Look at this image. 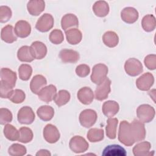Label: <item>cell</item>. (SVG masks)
<instances>
[{"mask_svg":"<svg viewBox=\"0 0 156 156\" xmlns=\"http://www.w3.org/2000/svg\"><path fill=\"white\" fill-rule=\"evenodd\" d=\"M146 136L144 124L134 119L131 123L122 121L119 124L118 140L126 146H132L135 143L143 140Z\"/></svg>","mask_w":156,"mask_h":156,"instance_id":"6da1fadb","label":"cell"},{"mask_svg":"<svg viewBox=\"0 0 156 156\" xmlns=\"http://www.w3.org/2000/svg\"><path fill=\"white\" fill-rule=\"evenodd\" d=\"M155 109L149 104L140 105L136 109V115L140 121L147 123L152 121L155 116Z\"/></svg>","mask_w":156,"mask_h":156,"instance_id":"7a4b0ae2","label":"cell"},{"mask_svg":"<svg viewBox=\"0 0 156 156\" xmlns=\"http://www.w3.org/2000/svg\"><path fill=\"white\" fill-rule=\"evenodd\" d=\"M108 67L104 63L95 65L92 69L91 80L95 84H99L107 77L108 74Z\"/></svg>","mask_w":156,"mask_h":156,"instance_id":"3957f363","label":"cell"},{"mask_svg":"<svg viewBox=\"0 0 156 156\" xmlns=\"http://www.w3.org/2000/svg\"><path fill=\"white\" fill-rule=\"evenodd\" d=\"M126 73L132 77L140 74L143 71V65L141 62L135 58H130L127 60L124 64Z\"/></svg>","mask_w":156,"mask_h":156,"instance_id":"277c9868","label":"cell"},{"mask_svg":"<svg viewBox=\"0 0 156 156\" xmlns=\"http://www.w3.org/2000/svg\"><path fill=\"white\" fill-rule=\"evenodd\" d=\"M69 146L73 152L80 154L85 152L88 149L89 144L84 138L76 135L71 138Z\"/></svg>","mask_w":156,"mask_h":156,"instance_id":"5b68a950","label":"cell"},{"mask_svg":"<svg viewBox=\"0 0 156 156\" xmlns=\"http://www.w3.org/2000/svg\"><path fill=\"white\" fill-rule=\"evenodd\" d=\"M98 118L96 112L92 109H85L79 115V122L82 126L89 128L93 126Z\"/></svg>","mask_w":156,"mask_h":156,"instance_id":"8992f818","label":"cell"},{"mask_svg":"<svg viewBox=\"0 0 156 156\" xmlns=\"http://www.w3.org/2000/svg\"><path fill=\"white\" fill-rule=\"evenodd\" d=\"M35 113L31 107L24 106L21 108L17 115V119L22 124H30L35 120Z\"/></svg>","mask_w":156,"mask_h":156,"instance_id":"52a82bcc","label":"cell"},{"mask_svg":"<svg viewBox=\"0 0 156 156\" xmlns=\"http://www.w3.org/2000/svg\"><path fill=\"white\" fill-rule=\"evenodd\" d=\"M54 23V18L51 14L44 13L38 20L35 28L40 32H46L52 28Z\"/></svg>","mask_w":156,"mask_h":156,"instance_id":"ba28073f","label":"cell"},{"mask_svg":"<svg viewBox=\"0 0 156 156\" xmlns=\"http://www.w3.org/2000/svg\"><path fill=\"white\" fill-rule=\"evenodd\" d=\"M110 85L111 80L108 77H106L103 82L98 84L94 91L96 99L101 101L107 99L111 91Z\"/></svg>","mask_w":156,"mask_h":156,"instance_id":"9c48e42d","label":"cell"},{"mask_svg":"<svg viewBox=\"0 0 156 156\" xmlns=\"http://www.w3.org/2000/svg\"><path fill=\"white\" fill-rule=\"evenodd\" d=\"M60 135L58 129L51 124H47L43 129V137L49 143H55L60 138Z\"/></svg>","mask_w":156,"mask_h":156,"instance_id":"30bf717a","label":"cell"},{"mask_svg":"<svg viewBox=\"0 0 156 156\" xmlns=\"http://www.w3.org/2000/svg\"><path fill=\"white\" fill-rule=\"evenodd\" d=\"M154 77L150 73H146L136 80V87L141 91H147L153 85Z\"/></svg>","mask_w":156,"mask_h":156,"instance_id":"8fae6325","label":"cell"},{"mask_svg":"<svg viewBox=\"0 0 156 156\" xmlns=\"http://www.w3.org/2000/svg\"><path fill=\"white\" fill-rule=\"evenodd\" d=\"M57 93V88L54 85H49L43 88L38 94V98L46 103H49L52 100Z\"/></svg>","mask_w":156,"mask_h":156,"instance_id":"7c38bea8","label":"cell"},{"mask_svg":"<svg viewBox=\"0 0 156 156\" xmlns=\"http://www.w3.org/2000/svg\"><path fill=\"white\" fill-rule=\"evenodd\" d=\"M17 79L15 72L7 68H2L1 69V81L12 88L15 86Z\"/></svg>","mask_w":156,"mask_h":156,"instance_id":"4fadbf2b","label":"cell"},{"mask_svg":"<svg viewBox=\"0 0 156 156\" xmlns=\"http://www.w3.org/2000/svg\"><path fill=\"white\" fill-rule=\"evenodd\" d=\"M121 17L123 21L127 24H133L139 17L138 11L133 7H127L123 9L121 12Z\"/></svg>","mask_w":156,"mask_h":156,"instance_id":"5bb4252c","label":"cell"},{"mask_svg":"<svg viewBox=\"0 0 156 156\" xmlns=\"http://www.w3.org/2000/svg\"><path fill=\"white\" fill-rule=\"evenodd\" d=\"M15 33L20 38H26L28 37L31 32L30 24L26 21L20 20L15 26Z\"/></svg>","mask_w":156,"mask_h":156,"instance_id":"9a60e30c","label":"cell"},{"mask_svg":"<svg viewBox=\"0 0 156 156\" xmlns=\"http://www.w3.org/2000/svg\"><path fill=\"white\" fill-rule=\"evenodd\" d=\"M77 99L84 105L90 104L94 99V94L92 90L88 87L81 88L77 94Z\"/></svg>","mask_w":156,"mask_h":156,"instance_id":"2e32d148","label":"cell"},{"mask_svg":"<svg viewBox=\"0 0 156 156\" xmlns=\"http://www.w3.org/2000/svg\"><path fill=\"white\" fill-rule=\"evenodd\" d=\"M59 57L63 63H76L79 60V53L73 49H63L59 53Z\"/></svg>","mask_w":156,"mask_h":156,"instance_id":"e0dca14e","label":"cell"},{"mask_svg":"<svg viewBox=\"0 0 156 156\" xmlns=\"http://www.w3.org/2000/svg\"><path fill=\"white\" fill-rule=\"evenodd\" d=\"M45 8V2L43 0L29 1L27 5L28 12L32 16L39 15Z\"/></svg>","mask_w":156,"mask_h":156,"instance_id":"ac0fdd59","label":"cell"},{"mask_svg":"<svg viewBox=\"0 0 156 156\" xmlns=\"http://www.w3.org/2000/svg\"><path fill=\"white\" fill-rule=\"evenodd\" d=\"M78 26V18L74 14L68 13L65 15L62 18L61 26L65 31L73 29V27H77Z\"/></svg>","mask_w":156,"mask_h":156,"instance_id":"d6986e66","label":"cell"},{"mask_svg":"<svg viewBox=\"0 0 156 156\" xmlns=\"http://www.w3.org/2000/svg\"><path fill=\"white\" fill-rule=\"evenodd\" d=\"M47 84L46 78L40 74L35 75L30 81V88L32 92L35 94H38L40 91L44 88Z\"/></svg>","mask_w":156,"mask_h":156,"instance_id":"ffe728a7","label":"cell"},{"mask_svg":"<svg viewBox=\"0 0 156 156\" xmlns=\"http://www.w3.org/2000/svg\"><path fill=\"white\" fill-rule=\"evenodd\" d=\"M17 57L19 60L23 62H31L35 59L32 49L29 46L21 47L18 50Z\"/></svg>","mask_w":156,"mask_h":156,"instance_id":"44dd1931","label":"cell"},{"mask_svg":"<svg viewBox=\"0 0 156 156\" xmlns=\"http://www.w3.org/2000/svg\"><path fill=\"white\" fill-rule=\"evenodd\" d=\"M126 151L118 144H111L106 146L102 151L103 156H126Z\"/></svg>","mask_w":156,"mask_h":156,"instance_id":"7402d4cb","label":"cell"},{"mask_svg":"<svg viewBox=\"0 0 156 156\" xmlns=\"http://www.w3.org/2000/svg\"><path fill=\"white\" fill-rule=\"evenodd\" d=\"M102 110L105 116L111 118L118 112L119 106L118 102L115 101H107L103 104Z\"/></svg>","mask_w":156,"mask_h":156,"instance_id":"603a6c76","label":"cell"},{"mask_svg":"<svg viewBox=\"0 0 156 156\" xmlns=\"http://www.w3.org/2000/svg\"><path fill=\"white\" fill-rule=\"evenodd\" d=\"M151 144L148 141H143L136 144L133 148V154L135 156H146L154 155L150 152Z\"/></svg>","mask_w":156,"mask_h":156,"instance_id":"cb8c5ba5","label":"cell"},{"mask_svg":"<svg viewBox=\"0 0 156 156\" xmlns=\"http://www.w3.org/2000/svg\"><path fill=\"white\" fill-rule=\"evenodd\" d=\"M1 38L2 41L7 43H12L16 41L17 36L12 25L8 24L1 29Z\"/></svg>","mask_w":156,"mask_h":156,"instance_id":"d4e9b609","label":"cell"},{"mask_svg":"<svg viewBox=\"0 0 156 156\" xmlns=\"http://www.w3.org/2000/svg\"><path fill=\"white\" fill-rule=\"evenodd\" d=\"M65 35L67 41L73 45L79 43L82 38L81 31L77 28H73L65 31Z\"/></svg>","mask_w":156,"mask_h":156,"instance_id":"484cf974","label":"cell"},{"mask_svg":"<svg viewBox=\"0 0 156 156\" xmlns=\"http://www.w3.org/2000/svg\"><path fill=\"white\" fill-rule=\"evenodd\" d=\"M30 47L32 49L35 59L40 60L46 55L47 48L43 43L35 41L32 43Z\"/></svg>","mask_w":156,"mask_h":156,"instance_id":"4316f807","label":"cell"},{"mask_svg":"<svg viewBox=\"0 0 156 156\" xmlns=\"http://www.w3.org/2000/svg\"><path fill=\"white\" fill-rule=\"evenodd\" d=\"M93 10L97 16L104 17L107 16L109 12V6L107 2L104 1H98L94 4Z\"/></svg>","mask_w":156,"mask_h":156,"instance_id":"83f0119b","label":"cell"},{"mask_svg":"<svg viewBox=\"0 0 156 156\" xmlns=\"http://www.w3.org/2000/svg\"><path fill=\"white\" fill-rule=\"evenodd\" d=\"M38 116L44 121H50L54 115V108L49 105H42L37 109Z\"/></svg>","mask_w":156,"mask_h":156,"instance_id":"f1b7e54d","label":"cell"},{"mask_svg":"<svg viewBox=\"0 0 156 156\" xmlns=\"http://www.w3.org/2000/svg\"><path fill=\"white\" fill-rule=\"evenodd\" d=\"M102 41L105 46L109 48H114L118 44L119 37L115 32L107 31L103 35Z\"/></svg>","mask_w":156,"mask_h":156,"instance_id":"f546056e","label":"cell"},{"mask_svg":"<svg viewBox=\"0 0 156 156\" xmlns=\"http://www.w3.org/2000/svg\"><path fill=\"white\" fill-rule=\"evenodd\" d=\"M107 125L105 128L106 135L110 139L113 140L116 136V129L118 119L116 118H109L107 121Z\"/></svg>","mask_w":156,"mask_h":156,"instance_id":"4dcf8cb0","label":"cell"},{"mask_svg":"<svg viewBox=\"0 0 156 156\" xmlns=\"http://www.w3.org/2000/svg\"><path fill=\"white\" fill-rule=\"evenodd\" d=\"M155 18L153 15L149 14L144 16L141 21L143 30L147 32H152L155 29Z\"/></svg>","mask_w":156,"mask_h":156,"instance_id":"1f68e13d","label":"cell"},{"mask_svg":"<svg viewBox=\"0 0 156 156\" xmlns=\"http://www.w3.org/2000/svg\"><path fill=\"white\" fill-rule=\"evenodd\" d=\"M70 98L71 95L68 91L62 90L56 93L54 101L57 106L61 107L66 104L70 100Z\"/></svg>","mask_w":156,"mask_h":156,"instance_id":"d6a6232c","label":"cell"},{"mask_svg":"<svg viewBox=\"0 0 156 156\" xmlns=\"http://www.w3.org/2000/svg\"><path fill=\"white\" fill-rule=\"evenodd\" d=\"M104 132L102 129L93 128L88 130L87 133L88 140L92 143L100 141L104 139Z\"/></svg>","mask_w":156,"mask_h":156,"instance_id":"836d02e7","label":"cell"},{"mask_svg":"<svg viewBox=\"0 0 156 156\" xmlns=\"http://www.w3.org/2000/svg\"><path fill=\"white\" fill-rule=\"evenodd\" d=\"M4 134L7 139L10 141L18 140L20 136L19 130H18L13 126L8 124L4 128Z\"/></svg>","mask_w":156,"mask_h":156,"instance_id":"e575fe53","label":"cell"},{"mask_svg":"<svg viewBox=\"0 0 156 156\" xmlns=\"http://www.w3.org/2000/svg\"><path fill=\"white\" fill-rule=\"evenodd\" d=\"M20 136L18 141L23 143H27L31 141L33 139V132L32 130L27 127H22L19 129Z\"/></svg>","mask_w":156,"mask_h":156,"instance_id":"d590c367","label":"cell"},{"mask_svg":"<svg viewBox=\"0 0 156 156\" xmlns=\"http://www.w3.org/2000/svg\"><path fill=\"white\" fill-rule=\"evenodd\" d=\"M26 152L27 150L26 147L18 143L12 144L8 149L9 154L12 156H22L24 155Z\"/></svg>","mask_w":156,"mask_h":156,"instance_id":"8d00e7d4","label":"cell"},{"mask_svg":"<svg viewBox=\"0 0 156 156\" xmlns=\"http://www.w3.org/2000/svg\"><path fill=\"white\" fill-rule=\"evenodd\" d=\"M20 79L22 80H28L32 73V68L30 65L27 64H22L18 68Z\"/></svg>","mask_w":156,"mask_h":156,"instance_id":"74e56055","label":"cell"},{"mask_svg":"<svg viewBox=\"0 0 156 156\" xmlns=\"http://www.w3.org/2000/svg\"><path fill=\"white\" fill-rule=\"evenodd\" d=\"M49 38L50 41L53 44H59L64 40V36L62 30L55 29L50 33Z\"/></svg>","mask_w":156,"mask_h":156,"instance_id":"f35d334b","label":"cell"},{"mask_svg":"<svg viewBox=\"0 0 156 156\" xmlns=\"http://www.w3.org/2000/svg\"><path fill=\"white\" fill-rule=\"evenodd\" d=\"M26 98L24 92L20 89H16L13 91L9 99L15 104H20L23 102Z\"/></svg>","mask_w":156,"mask_h":156,"instance_id":"ab89813d","label":"cell"},{"mask_svg":"<svg viewBox=\"0 0 156 156\" xmlns=\"http://www.w3.org/2000/svg\"><path fill=\"white\" fill-rule=\"evenodd\" d=\"M13 115L12 112L7 108H1L0 109V123L4 125L12 121Z\"/></svg>","mask_w":156,"mask_h":156,"instance_id":"60d3db41","label":"cell"},{"mask_svg":"<svg viewBox=\"0 0 156 156\" xmlns=\"http://www.w3.org/2000/svg\"><path fill=\"white\" fill-rule=\"evenodd\" d=\"M12 12L10 7L6 5L0 7V21L1 23L7 22L12 17Z\"/></svg>","mask_w":156,"mask_h":156,"instance_id":"b9f144b4","label":"cell"},{"mask_svg":"<svg viewBox=\"0 0 156 156\" xmlns=\"http://www.w3.org/2000/svg\"><path fill=\"white\" fill-rule=\"evenodd\" d=\"M13 90L12 87L0 82V93L1 98L9 99Z\"/></svg>","mask_w":156,"mask_h":156,"instance_id":"7bdbcfd3","label":"cell"},{"mask_svg":"<svg viewBox=\"0 0 156 156\" xmlns=\"http://www.w3.org/2000/svg\"><path fill=\"white\" fill-rule=\"evenodd\" d=\"M145 66L150 70H154L156 68V55H147L144 60Z\"/></svg>","mask_w":156,"mask_h":156,"instance_id":"ee69618b","label":"cell"},{"mask_svg":"<svg viewBox=\"0 0 156 156\" xmlns=\"http://www.w3.org/2000/svg\"><path fill=\"white\" fill-rule=\"evenodd\" d=\"M90 72V68L85 64H81L78 65L76 68V74L80 77H85L87 76Z\"/></svg>","mask_w":156,"mask_h":156,"instance_id":"f6af8a7d","label":"cell"},{"mask_svg":"<svg viewBox=\"0 0 156 156\" xmlns=\"http://www.w3.org/2000/svg\"><path fill=\"white\" fill-rule=\"evenodd\" d=\"M37 156H51V154L46 149H41L36 153Z\"/></svg>","mask_w":156,"mask_h":156,"instance_id":"bcb514c9","label":"cell"}]
</instances>
